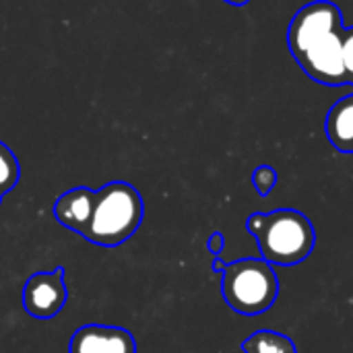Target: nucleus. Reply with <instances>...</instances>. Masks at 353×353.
Masks as SVG:
<instances>
[{
	"mask_svg": "<svg viewBox=\"0 0 353 353\" xmlns=\"http://www.w3.org/2000/svg\"><path fill=\"white\" fill-rule=\"evenodd\" d=\"M246 230L256 240L261 259L269 265H300L316 246V232L310 217L296 209L252 213L246 219Z\"/></svg>",
	"mask_w": 353,
	"mask_h": 353,
	"instance_id": "f03ea898",
	"label": "nucleus"
},
{
	"mask_svg": "<svg viewBox=\"0 0 353 353\" xmlns=\"http://www.w3.org/2000/svg\"><path fill=\"white\" fill-rule=\"evenodd\" d=\"M225 265L228 263H223V259L221 256H215V261H213V273H223V269H225Z\"/></svg>",
	"mask_w": 353,
	"mask_h": 353,
	"instance_id": "4468645a",
	"label": "nucleus"
},
{
	"mask_svg": "<svg viewBox=\"0 0 353 353\" xmlns=\"http://www.w3.org/2000/svg\"><path fill=\"white\" fill-rule=\"evenodd\" d=\"M0 203H2V196H0Z\"/></svg>",
	"mask_w": 353,
	"mask_h": 353,
	"instance_id": "dca6fc26",
	"label": "nucleus"
},
{
	"mask_svg": "<svg viewBox=\"0 0 353 353\" xmlns=\"http://www.w3.org/2000/svg\"><path fill=\"white\" fill-rule=\"evenodd\" d=\"M325 132L337 151L353 153V93L331 105L325 120Z\"/></svg>",
	"mask_w": 353,
	"mask_h": 353,
	"instance_id": "6e6552de",
	"label": "nucleus"
},
{
	"mask_svg": "<svg viewBox=\"0 0 353 353\" xmlns=\"http://www.w3.org/2000/svg\"><path fill=\"white\" fill-rule=\"evenodd\" d=\"M343 12L331 0L304 4L288 29V48L300 68L316 83L347 85L343 68Z\"/></svg>",
	"mask_w": 353,
	"mask_h": 353,
	"instance_id": "f257e3e1",
	"label": "nucleus"
},
{
	"mask_svg": "<svg viewBox=\"0 0 353 353\" xmlns=\"http://www.w3.org/2000/svg\"><path fill=\"white\" fill-rule=\"evenodd\" d=\"M244 353H298L296 343L277 331H256L242 343Z\"/></svg>",
	"mask_w": 353,
	"mask_h": 353,
	"instance_id": "1a4fd4ad",
	"label": "nucleus"
},
{
	"mask_svg": "<svg viewBox=\"0 0 353 353\" xmlns=\"http://www.w3.org/2000/svg\"><path fill=\"white\" fill-rule=\"evenodd\" d=\"M223 2H228V4H234V6H244V4H248L250 0H223Z\"/></svg>",
	"mask_w": 353,
	"mask_h": 353,
	"instance_id": "2eb2a0df",
	"label": "nucleus"
},
{
	"mask_svg": "<svg viewBox=\"0 0 353 353\" xmlns=\"http://www.w3.org/2000/svg\"><path fill=\"white\" fill-rule=\"evenodd\" d=\"M225 304L244 316H256L273 308L279 298V279L265 259H240L228 263L221 273Z\"/></svg>",
	"mask_w": 353,
	"mask_h": 353,
	"instance_id": "20e7f679",
	"label": "nucleus"
},
{
	"mask_svg": "<svg viewBox=\"0 0 353 353\" xmlns=\"http://www.w3.org/2000/svg\"><path fill=\"white\" fill-rule=\"evenodd\" d=\"M68 353H137V341L122 327L85 325L72 333Z\"/></svg>",
	"mask_w": 353,
	"mask_h": 353,
	"instance_id": "423d86ee",
	"label": "nucleus"
},
{
	"mask_svg": "<svg viewBox=\"0 0 353 353\" xmlns=\"http://www.w3.org/2000/svg\"><path fill=\"white\" fill-rule=\"evenodd\" d=\"M21 178V165L17 155L0 141V196L8 194Z\"/></svg>",
	"mask_w": 353,
	"mask_h": 353,
	"instance_id": "9d476101",
	"label": "nucleus"
},
{
	"mask_svg": "<svg viewBox=\"0 0 353 353\" xmlns=\"http://www.w3.org/2000/svg\"><path fill=\"white\" fill-rule=\"evenodd\" d=\"M343 68L347 77V85H353V27H345L343 31Z\"/></svg>",
	"mask_w": 353,
	"mask_h": 353,
	"instance_id": "f8f14e48",
	"label": "nucleus"
},
{
	"mask_svg": "<svg viewBox=\"0 0 353 353\" xmlns=\"http://www.w3.org/2000/svg\"><path fill=\"white\" fill-rule=\"evenodd\" d=\"M68 300V290L64 285V269L37 271L27 277L23 285V308L29 316L39 321H50L58 316Z\"/></svg>",
	"mask_w": 353,
	"mask_h": 353,
	"instance_id": "39448f33",
	"label": "nucleus"
},
{
	"mask_svg": "<svg viewBox=\"0 0 353 353\" xmlns=\"http://www.w3.org/2000/svg\"><path fill=\"white\" fill-rule=\"evenodd\" d=\"M277 170L271 168V165H259L254 172H252V186L256 188V192L261 196H269L271 190L277 186Z\"/></svg>",
	"mask_w": 353,
	"mask_h": 353,
	"instance_id": "9b49d317",
	"label": "nucleus"
},
{
	"mask_svg": "<svg viewBox=\"0 0 353 353\" xmlns=\"http://www.w3.org/2000/svg\"><path fill=\"white\" fill-rule=\"evenodd\" d=\"M93 207H95V190L87 186H77V188L62 192L56 199L54 217L62 228L79 236H85L91 223Z\"/></svg>",
	"mask_w": 353,
	"mask_h": 353,
	"instance_id": "0eeeda50",
	"label": "nucleus"
},
{
	"mask_svg": "<svg viewBox=\"0 0 353 353\" xmlns=\"http://www.w3.org/2000/svg\"><path fill=\"white\" fill-rule=\"evenodd\" d=\"M207 248L211 250L213 256H221V252L225 248V236L221 232H213L211 238H209V242H207Z\"/></svg>",
	"mask_w": 353,
	"mask_h": 353,
	"instance_id": "ddd939ff",
	"label": "nucleus"
},
{
	"mask_svg": "<svg viewBox=\"0 0 353 353\" xmlns=\"http://www.w3.org/2000/svg\"><path fill=\"white\" fill-rule=\"evenodd\" d=\"M145 205L141 192L122 180L110 182L95 190V207L87 234V242L114 248L130 240L143 223Z\"/></svg>",
	"mask_w": 353,
	"mask_h": 353,
	"instance_id": "7ed1b4c3",
	"label": "nucleus"
}]
</instances>
